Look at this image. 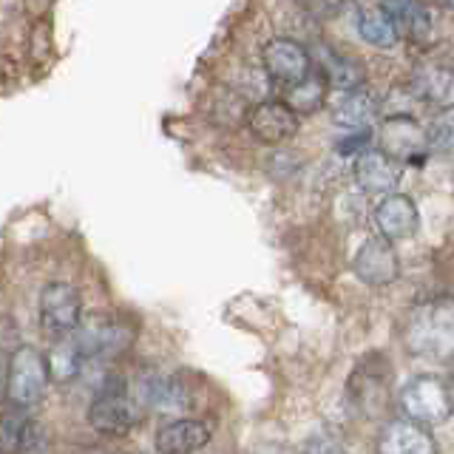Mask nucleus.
Returning <instances> with one entry per match:
<instances>
[{
  "instance_id": "obj_3",
  "label": "nucleus",
  "mask_w": 454,
  "mask_h": 454,
  "mask_svg": "<svg viewBox=\"0 0 454 454\" xmlns=\"http://www.w3.org/2000/svg\"><path fill=\"white\" fill-rule=\"evenodd\" d=\"M142 420V406L122 378H108L89 403V423L103 434H125Z\"/></svg>"
},
{
  "instance_id": "obj_6",
  "label": "nucleus",
  "mask_w": 454,
  "mask_h": 454,
  "mask_svg": "<svg viewBox=\"0 0 454 454\" xmlns=\"http://www.w3.org/2000/svg\"><path fill=\"white\" fill-rule=\"evenodd\" d=\"M378 142L380 151L401 165H423V160L429 156L426 131L411 114H389L378 131Z\"/></svg>"
},
{
  "instance_id": "obj_15",
  "label": "nucleus",
  "mask_w": 454,
  "mask_h": 454,
  "mask_svg": "<svg viewBox=\"0 0 454 454\" xmlns=\"http://www.w3.org/2000/svg\"><path fill=\"white\" fill-rule=\"evenodd\" d=\"M418 205L415 199L406 193H387V199L375 207V224L380 236H387L389 241L409 239L418 231Z\"/></svg>"
},
{
  "instance_id": "obj_10",
  "label": "nucleus",
  "mask_w": 454,
  "mask_h": 454,
  "mask_svg": "<svg viewBox=\"0 0 454 454\" xmlns=\"http://www.w3.org/2000/svg\"><path fill=\"white\" fill-rule=\"evenodd\" d=\"M352 270L369 287H383L401 276V259H397L395 245L387 236H375L364 241V247L352 262Z\"/></svg>"
},
{
  "instance_id": "obj_27",
  "label": "nucleus",
  "mask_w": 454,
  "mask_h": 454,
  "mask_svg": "<svg viewBox=\"0 0 454 454\" xmlns=\"http://www.w3.org/2000/svg\"><path fill=\"white\" fill-rule=\"evenodd\" d=\"M6 358L9 355H0V401H4V395H6Z\"/></svg>"
},
{
  "instance_id": "obj_4",
  "label": "nucleus",
  "mask_w": 454,
  "mask_h": 454,
  "mask_svg": "<svg viewBox=\"0 0 454 454\" xmlns=\"http://www.w3.org/2000/svg\"><path fill=\"white\" fill-rule=\"evenodd\" d=\"M401 409L409 420L434 429V426L446 423L454 411L451 383L440 375L411 378L401 392Z\"/></svg>"
},
{
  "instance_id": "obj_1",
  "label": "nucleus",
  "mask_w": 454,
  "mask_h": 454,
  "mask_svg": "<svg viewBox=\"0 0 454 454\" xmlns=\"http://www.w3.org/2000/svg\"><path fill=\"white\" fill-rule=\"evenodd\" d=\"M403 338H406L409 352L420 355V358L449 361L451 358V301L449 298L420 304L409 316Z\"/></svg>"
},
{
  "instance_id": "obj_23",
  "label": "nucleus",
  "mask_w": 454,
  "mask_h": 454,
  "mask_svg": "<svg viewBox=\"0 0 454 454\" xmlns=\"http://www.w3.org/2000/svg\"><path fill=\"white\" fill-rule=\"evenodd\" d=\"M46 366H49V380H57V383H68L82 372L85 355L77 344L74 333L60 335V340H57L51 352L46 355Z\"/></svg>"
},
{
  "instance_id": "obj_5",
  "label": "nucleus",
  "mask_w": 454,
  "mask_h": 454,
  "mask_svg": "<svg viewBox=\"0 0 454 454\" xmlns=\"http://www.w3.org/2000/svg\"><path fill=\"white\" fill-rule=\"evenodd\" d=\"M349 395L355 406H358L366 418H380L387 415L392 403V369L380 355H369L361 366L355 369L349 380Z\"/></svg>"
},
{
  "instance_id": "obj_19",
  "label": "nucleus",
  "mask_w": 454,
  "mask_h": 454,
  "mask_svg": "<svg viewBox=\"0 0 454 454\" xmlns=\"http://www.w3.org/2000/svg\"><path fill=\"white\" fill-rule=\"evenodd\" d=\"M380 111H383V103L375 94L352 89V91H344L340 103L335 106V122L352 128V131H366V128L380 117Z\"/></svg>"
},
{
  "instance_id": "obj_13",
  "label": "nucleus",
  "mask_w": 454,
  "mask_h": 454,
  "mask_svg": "<svg viewBox=\"0 0 454 454\" xmlns=\"http://www.w3.org/2000/svg\"><path fill=\"white\" fill-rule=\"evenodd\" d=\"M403 179V165L380 148L361 151L355 162V182L364 193H392Z\"/></svg>"
},
{
  "instance_id": "obj_16",
  "label": "nucleus",
  "mask_w": 454,
  "mask_h": 454,
  "mask_svg": "<svg viewBox=\"0 0 454 454\" xmlns=\"http://www.w3.org/2000/svg\"><path fill=\"white\" fill-rule=\"evenodd\" d=\"M0 449L4 451H43L49 449L46 429L26 415V409L0 418Z\"/></svg>"
},
{
  "instance_id": "obj_2",
  "label": "nucleus",
  "mask_w": 454,
  "mask_h": 454,
  "mask_svg": "<svg viewBox=\"0 0 454 454\" xmlns=\"http://www.w3.org/2000/svg\"><path fill=\"white\" fill-rule=\"evenodd\" d=\"M49 389V366L46 355L35 347L18 344L6 358V401L14 409H32L43 401Z\"/></svg>"
},
{
  "instance_id": "obj_9",
  "label": "nucleus",
  "mask_w": 454,
  "mask_h": 454,
  "mask_svg": "<svg viewBox=\"0 0 454 454\" xmlns=\"http://www.w3.org/2000/svg\"><path fill=\"white\" fill-rule=\"evenodd\" d=\"M247 128L264 145H284L298 134L301 117L284 99H264L247 111Z\"/></svg>"
},
{
  "instance_id": "obj_24",
  "label": "nucleus",
  "mask_w": 454,
  "mask_h": 454,
  "mask_svg": "<svg viewBox=\"0 0 454 454\" xmlns=\"http://www.w3.org/2000/svg\"><path fill=\"white\" fill-rule=\"evenodd\" d=\"M358 32H361V37L369 43V46H378V49H392L395 43L401 40V37H397V32H395L392 20H389L380 9H375V12H364V14H361Z\"/></svg>"
},
{
  "instance_id": "obj_18",
  "label": "nucleus",
  "mask_w": 454,
  "mask_h": 454,
  "mask_svg": "<svg viewBox=\"0 0 454 454\" xmlns=\"http://www.w3.org/2000/svg\"><path fill=\"white\" fill-rule=\"evenodd\" d=\"M207 440H210V432L205 423L182 418V420H170V423L160 426V432H156V451L184 454V451L202 449Z\"/></svg>"
},
{
  "instance_id": "obj_26",
  "label": "nucleus",
  "mask_w": 454,
  "mask_h": 454,
  "mask_svg": "<svg viewBox=\"0 0 454 454\" xmlns=\"http://www.w3.org/2000/svg\"><path fill=\"white\" fill-rule=\"evenodd\" d=\"M295 4L316 20H333L344 9V0H295Z\"/></svg>"
},
{
  "instance_id": "obj_8",
  "label": "nucleus",
  "mask_w": 454,
  "mask_h": 454,
  "mask_svg": "<svg viewBox=\"0 0 454 454\" xmlns=\"http://www.w3.org/2000/svg\"><path fill=\"white\" fill-rule=\"evenodd\" d=\"M77 344L85 355V361H99V358H117L122 355L134 340V330L125 326L122 321H111V318H91V321H80L74 330Z\"/></svg>"
},
{
  "instance_id": "obj_21",
  "label": "nucleus",
  "mask_w": 454,
  "mask_h": 454,
  "mask_svg": "<svg viewBox=\"0 0 454 454\" xmlns=\"http://www.w3.org/2000/svg\"><path fill=\"white\" fill-rule=\"evenodd\" d=\"M318 60H321L318 74L326 80L330 89L352 91V89H361V85H364V68H361V63H355L352 57L338 54L335 49L324 46L321 54H318Z\"/></svg>"
},
{
  "instance_id": "obj_12",
  "label": "nucleus",
  "mask_w": 454,
  "mask_h": 454,
  "mask_svg": "<svg viewBox=\"0 0 454 454\" xmlns=\"http://www.w3.org/2000/svg\"><path fill=\"white\" fill-rule=\"evenodd\" d=\"M137 401L139 406H148L162 411V415H179L191 406V392L188 387L174 378V375H162V372H145L137 380Z\"/></svg>"
},
{
  "instance_id": "obj_17",
  "label": "nucleus",
  "mask_w": 454,
  "mask_h": 454,
  "mask_svg": "<svg viewBox=\"0 0 454 454\" xmlns=\"http://www.w3.org/2000/svg\"><path fill=\"white\" fill-rule=\"evenodd\" d=\"M380 12L392 20L397 37L423 40L432 32V14L423 0H380Z\"/></svg>"
},
{
  "instance_id": "obj_14",
  "label": "nucleus",
  "mask_w": 454,
  "mask_h": 454,
  "mask_svg": "<svg viewBox=\"0 0 454 454\" xmlns=\"http://www.w3.org/2000/svg\"><path fill=\"white\" fill-rule=\"evenodd\" d=\"M380 454H434L437 440L432 437L429 426H420L415 420H389L378 437Z\"/></svg>"
},
{
  "instance_id": "obj_20",
  "label": "nucleus",
  "mask_w": 454,
  "mask_h": 454,
  "mask_svg": "<svg viewBox=\"0 0 454 454\" xmlns=\"http://www.w3.org/2000/svg\"><path fill=\"white\" fill-rule=\"evenodd\" d=\"M409 89L415 91V97L426 106L434 108H451V71L449 66H423L418 68V74L411 77Z\"/></svg>"
},
{
  "instance_id": "obj_25",
  "label": "nucleus",
  "mask_w": 454,
  "mask_h": 454,
  "mask_svg": "<svg viewBox=\"0 0 454 454\" xmlns=\"http://www.w3.org/2000/svg\"><path fill=\"white\" fill-rule=\"evenodd\" d=\"M426 142H429V153H451V117H449V108L440 120H434V125L426 131Z\"/></svg>"
},
{
  "instance_id": "obj_11",
  "label": "nucleus",
  "mask_w": 454,
  "mask_h": 454,
  "mask_svg": "<svg viewBox=\"0 0 454 454\" xmlns=\"http://www.w3.org/2000/svg\"><path fill=\"white\" fill-rule=\"evenodd\" d=\"M262 63H264L267 74L281 85H290V82L301 80L304 74L312 71L309 51L298 40H290V37L270 40L262 49Z\"/></svg>"
},
{
  "instance_id": "obj_22",
  "label": "nucleus",
  "mask_w": 454,
  "mask_h": 454,
  "mask_svg": "<svg viewBox=\"0 0 454 454\" xmlns=\"http://www.w3.org/2000/svg\"><path fill=\"white\" fill-rule=\"evenodd\" d=\"M284 103H287L298 117H309V114L321 111L324 99H326V80L318 74V71H309L301 80H295L290 85H284Z\"/></svg>"
},
{
  "instance_id": "obj_7",
  "label": "nucleus",
  "mask_w": 454,
  "mask_h": 454,
  "mask_svg": "<svg viewBox=\"0 0 454 454\" xmlns=\"http://www.w3.org/2000/svg\"><path fill=\"white\" fill-rule=\"evenodd\" d=\"M82 316V298L80 290L71 287L66 281H54L40 293V324L43 333L54 338L68 335L77 330Z\"/></svg>"
}]
</instances>
